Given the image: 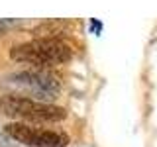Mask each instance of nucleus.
Wrapping results in <instances>:
<instances>
[{"instance_id": "obj_1", "label": "nucleus", "mask_w": 157, "mask_h": 147, "mask_svg": "<svg viewBox=\"0 0 157 147\" xmlns=\"http://www.w3.org/2000/svg\"><path fill=\"white\" fill-rule=\"evenodd\" d=\"M10 57L20 63L36 65V69H43L69 61L73 57V47L59 37H37L12 47Z\"/></svg>"}, {"instance_id": "obj_2", "label": "nucleus", "mask_w": 157, "mask_h": 147, "mask_svg": "<svg viewBox=\"0 0 157 147\" xmlns=\"http://www.w3.org/2000/svg\"><path fill=\"white\" fill-rule=\"evenodd\" d=\"M0 112L10 118L26 122H61L67 118V110L55 104L39 102L36 98L22 94H2L0 96Z\"/></svg>"}, {"instance_id": "obj_3", "label": "nucleus", "mask_w": 157, "mask_h": 147, "mask_svg": "<svg viewBox=\"0 0 157 147\" xmlns=\"http://www.w3.org/2000/svg\"><path fill=\"white\" fill-rule=\"evenodd\" d=\"M6 81L10 85L26 90L29 96H36V100L39 102H47L53 100L59 90H61V82L59 78L49 73L47 69H29V71H20L10 75Z\"/></svg>"}, {"instance_id": "obj_4", "label": "nucleus", "mask_w": 157, "mask_h": 147, "mask_svg": "<svg viewBox=\"0 0 157 147\" xmlns=\"http://www.w3.org/2000/svg\"><path fill=\"white\" fill-rule=\"evenodd\" d=\"M4 134L10 139L28 147H67L69 143V135L63 131L43 130V127H33L28 124H8L4 126Z\"/></svg>"}, {"instance_id": "obj_5", "label": "nucleus", "mask_w": 157, "mask_h": 147, "mask_svg": "<svg viewBox=\"0 0 157 147\" xmlns=\"http://www.w3.org/2000/svg\"><path fill=\"white\" fill-rule=\"evenodd\" d=\"M0 147H16L14 145V139H10V137L4 134V130L0 131Z\"/></svg>"}, {"instance_id": "obj_6", "label": "nucleus", "mask_w": 157, "mask_h": 147, "mask_svg": "<svg viewBox=\"0 0 157 147\" xmlns=\"http://www.w3.org/2000/svg\"><path fill=\"white\" fill-rule=\"evenodd\" d=\"M90 28H92V32H94V33H98L102 29V24L98 22V20H90Z\"/></svg>"}]
</instances>
